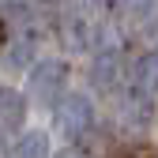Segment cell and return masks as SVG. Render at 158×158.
I'll return each instance as SVG.
<instances>
[{
    "instance_id": "obj_7",
    "label": "cell",
    "mask_w": 158,
    "mask_h": 158,
    "mask_svg": "<svg viewBox=\"0 0 158 158\" xmlns=\"http://www.w3.org/2000/svg\"><path fill=\"white\" fill-rule=\"evenodd\" d=\"M64 34H68V45L72 49H90L94 45V23L83 19V15H72L68 27H64Z\"/></svg>"
},
{
    "instance_id": "obj_9",
    "label": "cell",
    "mask_w": 158,
    "mask_h": 158,
    "mask_svg": "<svg viewBox=\"0 0 158 158\" xmlns=\"http://www.w3.org/2000/svg\"><path fill=\"white\" fill-rule=\"evenodd\" d=\"M98 8H121V4H128V0H94Z\"/></svg>"
},
{
    "instance_id": "obj_8",
    "label": "cell",
    "mask_w": 158,
    "mask_h": 158,
    "mask_svg": "<svg viewBox=\"0 0 158 158\" xmlns=\"http://www.w3.org/2000/svg\"><path fill=\"white\" fill-rule=\"evenodd\" d=\"M53 158H87L83 151H75V147H68V151H60V154H53Z\"/></svg>"
},
{
    "instance_id": "obj_5",
    "label": "cell",
    "mask_w": 158,
    "mask_h": 158,
    "mask_svg": "<svg viewBox=\"0 0 158 158\" xmlns=\"http://www.w3.org/2000/svg\"><path fill=\"white\" fill-rule=\"evenodd\" d=\"M0 64L4 68H11V72H30L34 64H38V53H34V38L30 34H15L11 42L4 45V56H0Z\"/></svg>"
},
{
    "instance_id": "obj_6",
    "label": "cell",
    "mask_w": 158,
    "mask_h": 158,
    "mask_svg": "<svg viewBox=\"0 0 158 158\" xmlns=\"http://www.w3.org/2000/svg\"><path fill=\"white\" fill-rule=\"evenodd\" d=\"M8 158H53V147H49V135L45 132H19L15 143L8 151Z\"/></svg>"
},
{
    "instance_id": "obj_2",
    "label": "cell",
    "mask_w": 158,
    "mask_h": 158,
    "mask_svg": "<svg viewBox=\"0 0 158 158\" xmlns=\"http://www.w3.org/2000/svg\"><path fill=\"white\" fill-rule=\"evenodd\" d=\"M53 117H56V128L64 135H87L94 128V102H90V94L68 90L60 102L53 106Z\"/></svg>"
},
{
    "instance_id": "obj_4",
    "label": "cell",
    "mask_w": 158,
    "mask_h": 158,
    "mask_svg": "<svg viewBox=\"0 0 158 158\" xmlns=\"http://www.w3.org/2000/svg\"><path fill=\"white\" fill-rule=\"evenodd\" d=\"M117 83H121V53L106 49V53H98V56H94L90 87H94L98 94H113V90H117Z\"/></svg>"
},
{
    "instance_id": "obj_1",
    "label": "cell",
    "mask_w": 158,
    "mask_h": 158,
    "mask_svg": "<svg viewBox=\"0 0 158 158\" xmlns=\"http://www.w3.org/2000/svg\"><path fill=\"white\" fill-rule=\"evenodd\" d=\"M27 94L45 106H56L68 94V64L64 60H38L27 72Z\"/></svg>"
},
{
    "instance_id": "obj_3",
    "label": "cell",
    "mask_w": 158,
    "mask_h": 158,
    "mask_svg": "<svg viewBox=\"0 0 158 158\" xmlns=\"http://www.w3.org/2000/svg\"><path fill=\"white\" fill-rule=\"evenodd\" d=\"M27 124V98L15 87H0V135H19Z\"/></svg>"
}]
</instances>
